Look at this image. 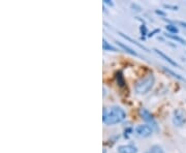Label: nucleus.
Masks as SVG:
<instances>
[{"label":"nucleus","mask_w":186,"mask_h":153,"mask_svg":"<svg viewBox=\"0 0 186 153\" xmlns=\"http://www.w3.org/2000/svg\"><path fill=\"white\" fill-rule=\"evenodd\" d=\"M125 118H126V113L120 107L115 106V107H112L110 110H107L105 108L103 109V121L107 125H114L120 123Z\"/></svg>","instance_id":"f257e3e1"},{"label":"nucleus","mask_w":186,"mask_h":153,"mask_svg":"<svg viewBox=\"0 0 186 153\" xmlns=\"http://www.w3.org/2000/svg\"><path fill=\"white\" fill-rule=\"evenodd\" d=\"M154 83H155V78L153 74H150L136 82L134 85V90L138 94H146L152 89Z\"/></svg>","instance_id":"f03ea898"},{"label":"nucleus","mask_w":186,"mask_h":153,"mask_svg":"<svg viewBox=\"0 0 186 153\" xmlns=\"http://www.w3.org/2000/svg\"><path fill=\"white\" fill-rule=\"evenodd\" d=\"M139 114H140L141 118H142L143 120L146 121L147 123H149V125H150L152 128L155 129V130H158L157 123H156V121H155V119H154L153 115H152V114L150 113L148 110L142 108V109H140V111H139Z\"/></svg>","instance_id":"7ed1b4c3"},{"label":"nucleus","mask_w":186,"mask_h":153,"mask_svg":"<svg viewBox=\"0 0 186 153\" xmlns=\"http://www.w3.org/2000/svg\"><path fill=\"white\" fill-rule=\"evenodd\" d=\"M186 122V111L184 109H177L174 112L173 123L176 126H181Z\"/></svg>","instance_id":"20e7f679"},{"label":"nucleus","mask_w":186,"mask_h":153,"mask_svg":"<svg viewBox=\"0 0 186 153\" xmlns=\"http://www.w3.org/2000/svg\"><path fill=\"white\" fill-rule=\"evenodd\" d=\"M153 132V128L149 124H142L136 127V133L141 138H147L150 137Z\"/></svg>","instance_id":"39448f33"},{"label":"nucleus","mask_w":186,"mask_h":153,"mask_svg":"<svg viewBox=\"0 0 186 153\" xmlns=\"http://www.w3.org/2000/svg\"><path fill=\"white\" fill-rule=\"evenodd\" d=\"M118 153H136L138 152V148L132 144L127 145H121L118 147Z\"/></svg>","instance_id":"423d86ee"},{"label":"nucleus","mask_w":186,"mask_h":153,"mask_svg":"<svg viewBox=\"0 0 186 153\" xmlns=\"http://www.w3.org/2000/svg\"><path fill=\"white\" fill-rule=\"evenodd\" d=\"M153 51H154V52H155V53H156V54H157V55H159L160 57H162V58H163V59L165 60V61H168V62H169L170 64H172V65H173V66H176V67H179V64H178L177 62H175V61H174L173 59H171V58H170L169 56H166V55L164 54V53H162L161 51L157 50V49H154Z\"/></svg>","instance_id":"0eeeda50"},{"label":"nucleus","mask_w":186,"mask_h":153,"mask_svg":"<svg viewBox=\"0 0 186 153\" xmlns=\"http://www.w3.org/2000/svg\"><path fill=\"white\" fill-rule=\"evenodd\" d=\"M117 45H118V46L120 47L121 49H123V50H124L125 52L128 53V54L132 55V56H136V57H140V55H139L138 53L136 52V51L132 50V49H130V48H129V47H127L126 45L122 44V42H117Z\"/></svg>","instance_id":"6e6552de"},{"label":"nucleus","mask_w":186,"mask_h":153,"mask_svg":"<svg viewBox=\"0 0 186 153\" xmlns=\"http://www.w3.org/2000/svg\"><path fill=\"white\" fill-rule=\"evenodd\" d=\"M115 78H116L117 84H118L120 87H124V86H125V80H124V76H123L122 72H120V70H119V72H117Z\"/></svg>","instance_id":"1a4fd4ad"},{"label":"nucleus","mask_w":186,"mask_h":153,"mask_svg":"<svg viewBox=\"0 0 186 153\" xmlns=\"http://www.w3.org/2000/svg\"><path fill=\"white\" fill-rule=\"evenodd\" d=\"M119 34L121 35L122 37H124L125 40H129L130 42H132V44H134V45H136V46L139 47V48H141V49H143V50H145V51H147V52H149V50L146 48L145 46H143V45H141V44H139V42H136L134 40H132V38H130L129 36H127V35H125L124 33H122V32H119Z\"/></svg>","instance_id":"9d476101"},{"label":"nucleus","mask_w":186,"mask_h":153,"mask_svg":"<svg viewBox=\"0 0 186 153\" xmlns=\"http://www.w3.org/2000/svg\"><path fill=\"white\" fill-rule=\"evenodd\" d=\"M165 35L166 37H169V38H171V40H176L177 42H180V44H182V45H185L186 46V40H183L182 37H180V36H178L177 34H168V33H165Z\"/></svg>","instance_id":"9b49d317"},{"label":"nucleus","mask_w":186,"mask_h":153,"mask_svg":"<svg viewBox=\"0 0 186 153\" xmlns=\"http://www.w3.org/2000/svg\"><path fill=\"white\" fill-rule=\"evenodd\" d=\"M103 49L105 51H112V52H118V49L115 48V47H113L112 45H110L109 42L105 40V38H103Z\"/></svg>","instance_id":"f8f14e48"},{"label":"nucleus","mask_w":186,"mask_h":153,"mask_svg":"<svg viewBox=\"0 0 186 153\" xmlns=\"http://www.w3.org/2000/svg\"><path fill=\"white\" fill-rule=\"evenodd\" d=\"M162 68H163V70L165 72H168V74H170L171 76H173L174 78H176V79H178V80H182V81H185V79H183L180 74H176L175 72H173L172 69H170V68H168V67H165V66H162Z\"/></svg>","instance_id":"ddd939ff"},{"label":"nucleus","mask_w":186,"mask_h":153,"mask_svg":"<svg viewBox=\"0 0 186 153\" xmlns=\"http://www.w3.org/2000/svg\"><path fill=\"white\" fill-rule=\"evenodd\" d=\"M165 29L168 31H169L171 34H176V33L179 32V29H178L177 26H175V25H172V24H169L165 26Z\"/></svg>","instance_id":"4468645a"},{"label":"nucleus","mask_w":186,"mask_h":153,"mask_svg":"<svg viewBox=\"0 0 186 153\" xmlns=\"http://www.w3.org/2000/svg\"><path fill=\"white\" fill-rule=\"evenodd\" d=\"M150 153H163V150L160 146L158 145H154V146L151 147L150 149Z\"/></svg>","instance_id":"2eb2a0df"},{"label":"nucleus","mask_w":186,"mask_h":153,"mask_svg":"<svg viewBox=\"0 0 186 153\" xmlns=\"http://www.w3.org/2000/svg\"><path fill=\"white\" fill-rule=\"evenodd\" d=\"M140 31H141V33H142L143 35H146L147 34V27H146V25H142V26L140 27Z\"/></svg>","instance_id":"dca6fc26"},{"label":"nucleus","mask_w":186,"mask_h":153,"mask_svg":"<svg viewBox=\"0 0 186 153\" xmlns=\"http://www.w3.org/2000/svg\"><path fill=\"white\" fill-rule=\"evenodd\" d=\"M159 31H160L159 29H155V30H153V31H152V32L149 33V34H148V37H152V36H154V35H155L156 33L159 32Z\"/></svg>","instance_id":"f3484780"},{"label":"nucleus","mask_w":186,"mask_h":153,"mask_svg":"<svg viewBox=\"0 0 186 153\" xmlns=\"http://www.w3.org/2000/svg\"><path fill=\"white\" fill-rule=\"evenodd\" d=\"M164 7H166V8H172L173 11H177L178 8L177 6H172V5H168V4H164Z\"/></svg>","instance_id":"a211bd4d"},{"label":"nucleus","mask_w":186,"mask_h":153,"mask_svg":"<svg viewBox=\"0 0 186 153\" xmlns=\"http://www.w3.org/2000/svg\"><path fill=\"white\" fill-rule=\"evenodd\" d=\"M103 2H105V4H107L110 5V6H113V5H114V3L112 2V1H110V0H105Z\"/></svg>","instance_id":"6ab92c4d"},{"label":"nucleus","mask_w":186,"mask_h":153,"mask_svg":"<svg viewBox=\"0 0 186 153\" xmlns=\"http://www.w3.org/2000/svg\"><path fill=\"white\" fill-rule=\"evenodd\" d=\"M155 13H157V15H160V16H165V13H163V11H155Z\"/></svg>","instance_id":"aec40b11"}]
</instances>
